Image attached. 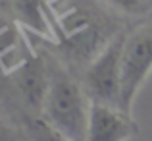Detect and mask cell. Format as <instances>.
<instances>
[{
  "label": "cell",
  "instance_id": "1",
  "mask_svg": "<svg viewBox=\"0 0 152 141\" xmlns=\"http://www.w3.org/2000/svg\"><path fill=\"white\" fill-rule=\"evenodd\" d=\"M42 120L71 141H85L89 126L91 99L83 85L62 74H50V85L42 104Z\"/></svg>",
  "mask_w": 152,
  "mask_h": 141
},
{
  "label": "cell",
  "instance_id": "2",
  "mask_svg": "<svg viewBox=\"0 0 152 141\" xmlns=\"http://www.w3.org/2000/svg\"><path fill=\"white\" fill-rule=\"evenodd\" d=\"M152 74V25H141L125 33L121 48L119 108L133 114V104Z\"/></svg>",
  "mask_w": 152,
  "mask_h": 141
},
{
  "label": "cell",
  "instance_id": "3",
  "mask_svg": "<svg viewBox=\"0 0 152 141\" xmlns=\"http://www.w3.org/2000/svg\"><path fill=\"white\" fill-rule=\"evenodd\" d=\"M125 33H119L96 54L87 66L83 78V89L93 103H104L119 106L121 89V48Z\"/></svg>",
  "mask_w": 152,
  "mask_h": 141
},
{
  "label": "cell",
  "instance_id": "4",
  "mask_svg": "<svg viewBox=\"0 0 152 141\" xmlns=\"http://www.w3.org/2000/svg\"><path fill=\"white\" fill-rule=\"evenodd\" d=\"M139 134L133 114L119 106L91 100L89 126L85 141H129Z\"/></svg>",
  "mask_w": 152,
  "mask_h": 141
},
{
  "label": "cell",
  "instance_id": "5",
  "mask_svg": "<svg viewBox=\"0 0 152 141\" xmlns=\"http://www.w3.org/2000/svg\"><path fill=\"white\" fill-rule=\"evenodd\" d=\"M15 85H18L27 106L35 108V110H42L45 97L50 85L48 68L45 66L42 60H37V58L27 60L15 72Z\"/></svg>",
  "mask_w": 152,
  "mask_h": 141
},
{
  "label": "cell",
  "instance_id": "6",
  "mask_svg": "<svg viewBox=\"0 0 152 141\" xmlns=\"http://www.w3.org/2000/svg\"><path fill=\"white\" fill-rule=\"evenodd\" d=\"M15 18L25 27L33 29L35 33L52 37V25L48 19V0H12Z\"/></svg>",
  "mask_w": 152,
  "mask_h": 141
},
{
  "label": "cell",
  "instance_id": "7",
  "mask_svg": "<svg viewBox=\"0 0 152 141\" xmlns=\"http://www.w3.org/2000/svg\"><path fill=\"white\" fill-rule=\"evenodd\" d=\"M29 135H31V141H71L64 134H60L58 130H54L42 118H35L29 122Z\"/></svg>",
  "mask_w": 152,
  "mask_h": 141
},
{
  "label": "cell",
  "instance_id": "8",
  "mask_svg": "<svg viewBox=\"0 0 152 141\" xmlns=\"http://www.w3.org/2000/svg\"><path fill=\"white\" fill-rule=\"evenodd\" d=\"M108 2L127 14H146L152 8V0H108Z\"/></svg>",
  "mask_w": 152,
  "mask_h": 141
},
{
  "label": "cell",
  "instance_id": "9",
  "mask_svg": "<svg viewBox=\"0 0 152 141\" xmlns=\"http://www.w3.org/2000/svg\"><path fill=\"white\" fill-rule=\"evenodd\" d=\"M0 141H21V137H19L2 118H0Z\"/></svg>",
  "mask_w": 152,
  "mask_h": 141
},
{
  "label": "cell",
  "instance_id": "10",
  "mask_svg": "<svg viewBox=\"0 0 152 141\" xmlns=\"http://www.w3.org/2000/svg\"><path fill=\"white\" fill-rule=\"evenodd\" d=\"M0 2H2V4H8V2H12V0H0Z\"/></svg>",
  "mask_w": 152,
  "mask_h": 141
},
{
  "label": "cell",
  "instance_id": "11",
  "mask_svg": "<svg viewBox=\"0 0 152 141\" xmlns=\"http://www.w3.org/2000/svg\"><path fill=\"white\" fill-rule=\"evenodd\" d=\"M48 2H50V4H54V2H58V0H48Z\"/></svg>",
  "mask_w": 152,
  "mask_h": 141
}]
</instances>
